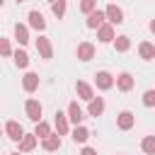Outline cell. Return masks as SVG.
I'll return each instance as SVG.
<instances>
[{
	"instance_id": "obj_35",
	"label": "cell",
	"mask_w": 155,
	"mask_h": 155,
	"mask_svg": "<svg viewBox=\"0 0 155 155\" xmlns=\"http://www.w3.org/2000/svg\"><path fill=\"white\" fill-rule=\"evenodd\" d=\"M17 2H24V0H17Z\"/></svg>"
},
{
	"instance_id": "obj_25",
	"label": "cell",
	"mask_w": 155,
	"mask_h": 155,
	"mask_svg": "<svg viewBox=\"0 0 155 155\" xmlns=\"http://www.w3.org/2000/svg\"><path fill=\"white\" fill-rule=\"evenodd\" d=\"M48 133H51V126H48L46 121H39V124H36V128H34V136L44 140V138H46Z\"/></svg>"
},
{
	"instance_id": "obj_28",
	"label": "cell",
	"mask_w": 155,
	"mask_h": 155,
	"mask_svg": "<svg viewBox=\"0 0 155 155\" xmlns=\"http://www.w3.org/2000/svg\"><path fill=\"white\" fill-rule=\"evenodd\" d=\"M143 104L145 107H155V90H145L143 92Z\"/></svg>"
},
{
	"instance_id": "obj_36",
	"label": "cell",
	"mask_w": 155,
	"mask_h": 155,
	"mask_svg": "<svg viewBox=\"0 0 155 155\" xmlns=\"http://www.w3.org/2000/svg\"><path fill=\"white\" fill-rule=\"evenodd\" d=\"M48 2H53V0H48Z\"/></svg>"
},
{
	"instance_id": "obj_7",
	"label": "cell",
	"mask_w": 155,
	"mask_h": 155,
	"mask_svg": "<svg viewBox=\"0 0 155 155\" xmlns=\"http://www.w3.org/2000/svg\"><path fill=\"white\" fill-rule=\"evenodd\" d=\"M114 82H116V87H119L121 92H128V90H133V85H136V80H133L131 73H119Z\"/></svg>"
},
{
	"instance_id": "obj_30",
	"label": "cell",
	"mask_w": 155,
	"mask_h": 155,
	"mask_svg": "<svg viewBox=\"0 0 155 155\" xmlns=\"http://www.w3.org/2000/svg\"><path fill=\"white\" fill-rule=\"evenodd\" d=\"M80 155H97V150H94V148H90V145H85V148L80 150Z\"/></svg>"
},
{
	"instance_id": "obj_15",
	"label": "cell",
	"mask_w": 155,
	"mask_h": 155,
	"mask_svg": "<svg viewBox=\"0 0 155 155\" xmlns=\"http://www.w3.org/2000/svg\"><path fill=\"white\" fill-rule=\"evenodd\" d=\"M78 58H80V61H92V58H94V46H92L90 41H82V44L78 46Z\"/></svg>"
},
{
	"instance_id": "obj_22",
	"label": "cell",
	"mask_w": 155,
	"mask_h": 155,
	"mask_svg": "<svg viewBox=\"0 0 155 155\" xmlns=\"http://www.w3.org/2000/svg\"><path fill=\"white\" fill-rule=\"evenodd\" d=\"M87 138H90V131L85 126H75L73 128V140L75 143H87Z\"/></svg>"
},
{
	"instance_id": "obj_14",
	"label": "cell",
	"mask_w": 155,
	"mask_h": 155,
	"mask_svg": "<svg viewBox=\"0 0 155 155\" xmlns=\"http://www.w3.org/2000/svg\"><path fill=\"white\" fill-rule=\"evenodd\" d=\"M97 39H99L102 44H109V41H114V27L104 22V24L97 29Z\"/></svg>"
},
{
	"instance_id": "obj_9",
	"label": "cell",
	"mask_w": 155,
	"mask_h": 155,
	"mask_svg": "<svg viewBox=\"0 0 155 155\" xmlns=\"http://www.w3.org/2000/svg\"><path fill=\"white\" fill-rule=\"evenodd\" d=\"M53 124H56V133H58V136H65V133L70 131V121H68V116H65L63 111H56Z\"/></svg>"
},
{
	"instance_id": "obj_27",
	"label": "cell",
	"mask_w": 155,
	"mask_h": 155,
	"mask_svg": "<svg viewBox=\"0 0 155 155\" xmlns=\"http://www.w3.org/2000/svg\"><path fill=\"white\" fill-rule=\"evenodd\" d=\"M80 10H82L85 15L94 12V10H97V0H80Z\"/></svg>"
},
{
	"instance_id": "obj_11",
	"label": "cell",
	"mask_w": 155,
	"mask_h": 155,
	"mask_svg": "<svg viewBox=\"0 0 155 155\" xmlns=\"http://www.w3.org/2000/svg\"><path fill=\"white\" fill-rule=\"evenodd\" d=\"M104 22H107L104 10H94V12H90V15H87V27H90V29H99Z\"/></svg>"
},
{
	"instance_id": "obj_33",
	"label": "cell",
	"mask_w": 155,
	"mask_h": 155,
	"mask_svg": "<svg viewBox=\"0 0 155 155\" xmlns=\"http://www.w3.org/2000/svg\"><path fill=\"white\" fill-rule=\"evenodd\" d=\"M2 5H5V0H0V7H2Z\"/></svg>"
},
{
	"instance_id": "obj_12",
	"label": "cell",
	"mask_w": 155,
	"mask_h": 155,
	"mask_svg": "<svg viewBox=\"0 0 155 155\" xmlns=\"http://www.w3.org/2000/svg\"><path fill=\"white\" fill-rule=\"evenodd\" d=\"M36 136L34 133H24L22 138H19V153H31L34 148H36Z\"/></svg>"
},
{
	"instance_id": "obj_4",
	"label": "cell",
	"mask_w": 155,
	"mask_h": 155,
	"mask_svg": "<svg viewBox=\"0 0 155 155\" xmlns=\"http://www.w3.org/2000/svg\"><path fill=\"white\" fill-rule=\"evenodd\" d=\"M24 111H27V116H29L34 124H39V121H41V104H39V99H27Z\"/></svg>"
},
{
	"instance_id": "obj_31",
	"label": "cell",
	"mask_w": 155,
	"mask_h": 155,
	"mask_svg": "<svg viewBox=\"0 0 155 155\" xmlns=\"http://www.w3.org/2000/svg\"><path fill=\"white\" fill-rule=\"evenodd\" d=\"M150 31L155 34V19H150Z\"/></svg>"
},
{
	"instance_id": "obj_24",
	"label": "cell",
	"mask_w": 155,
	"mask_h": 155,
	"mask_svg": "<svg viewBox=\"0 0 155 155\" xmlns=\"http://www.w3.org/2000/svg\"><path fill=\"white\" fill-rule=\"evenodd\" d=\"M12 56H15V65H17V68H27V65H29V56H27V51H19V48H17Z\"/></svg>"
},
{
	"instance_id": "obj_19",
	"label": "cell",
	"mask_w": 155,
	"mask_h": 155,
	"mask_svg": "<svg viewBox=\"0 0 155 155\" xmlns=\"http://www.w3.org/2000/svg\"><path fill=\"white\" fill-rule=\"evenodd\" d=\"M138 53H140L143 61H153V58H155V46H153L150 41H140V44H138Z\"/></svg>"
},
{
	"instance_id": "obj_17",
	"label": "cell",
	"mask_w": 155,
	"mask_h": 155,
	"mask_svg": "<svg viewBox=\"0 0 155 155\" xmlns=\"http://www.w3.org/2000/svg\"><path fill=\"white\" fill-rule=\"evenodd\" d=\"M75 92H78V97H80V99H85V102H90V99L94 97L92 87H90L87 82H82V80H78V82H75Z\"/></svg>"
},
{
	"instance_id": "obj_32",
	"label": "cell",
	"mask_w": 155,
	"mask_h": 155,
	"mask_svg": "<svg viewBox=\"0 0 155 155\" xmlns=\"http://www.w3.org/2000/svg\"><path fill=\"white\" fill-rule=\"evenodd\" d=\"M10 155H22V153H19V150H17V153H10Z\"/></svg>"
},
{
	"instance_id": "obj_6",
	"label": "cell",
	"mask_w": 155,
	"mask_h": 155,
	"mask_svg": "<svg viewBox=\"0 0 155 155\" xmlns=\"http://www.w3.org/2000/svg\"><path fill=\"white\" fill-rule=\"evenodd\" d=\"M27 19H29V27H31V29H36V31H44V29H46V19H44V15H41L39 10H31V12L27 15Z\"/></svg>"
},
{
	"instance_id": "obj_3",
	"label": "cell",
	"mask_w": 155,
	"mask_h": 155,
	"mask_svg": "<svg viewBox=\"0 0 155 155\" xmlns=\"http://www.w3.org/2000/svg\"><path fill=\"white\" fill-rule=\"evenodd\" d=\"M94 85H97V90H111L114 87V75L107 73V70H99L94 75Z\"/></svg>"
},
{
	"instance_id": "obj_10",
	"label": "cell",
	"mask_w": 155,
	"mask_h": 155,
	"mask_svg": "<svg viewBox=\"0 0 155 155\" xmlns=\"http://www.w3.org/2000/svg\"><path fill=\"white\" fill-rule=\"evenodd\" d=\"M5 133H7V138H12L15 143H19V138L24 136V128H22L17 121H7V124H5Z\"/></svg>"
},
{
	"instance_id": "obj_26",
	"label": "cell",
	"mask_w": 155,
	"mask_h": 155,
	"mask_svg": "<svg viewBox=\"0 0 155 155\" xmlns=\"http://www.w3.org/2000/svg\"><path fill=\"white\" fill-rule=\"evenodd\" d=\"M51 10H53V15H56L58 19H63V17H65V0H53V2H51Z\"/></svg>"
},
{
	"instance_id": "obj_1",
	"label": "cell",
	"mask_w": 155,
	"mask_h": 155,
	"mask_svg": "<svg viewBox=\"0 0 155 155\" xmlns=\"http://www.w3.org/2000/svg\"><path fill=\"white\" fill-rule=\"evenodd\" d=\"M104 17H107V24H111V27H114V24H121V22H124V10L111 2V5L104 7Z\"/></svg>"
},
{
	"instance_id": "obj_8",
	"label": "cell",
	"mask_w": 155,
	"mask_h": 155,
	"mask_svg": "<svg viewBox=\"0 0 155 155\" xmlns=\"http://www.w3.org/2000/svg\"><path fill=\"white\" fill-rule=\"evenodd\" d=\"M133 124H136V116H133L131 111H126V109L116 116V126H119L121 131H131V128H133Z\"/></svg>"
},
{
	"instance_id": "obj_20",
	"label": "cell",
	"mask_w": 155,
	"mask_h": 155,
	"mask_svg": "<svg viewBox=\"0 0 155 155\" xmlns=\"http://www.w3.org/2000/svg\"><path fill=\"white\" fill-rule=\"evenodd\" d=\"M102 111H104V99L102 97H92L90 107H87V114L90 116H102Z\"/></svg>"
},
{
	"instance_id": "obj_2",
	"label": "cell",
	"mask_w": 155,
	"mask_h": 155,
	"mask_svg": "<svg viewBox=\"0 0 155 155\" xmlns=\"http://www.w3.org/2000/svg\"><path fill=\"white\" fill-rule=\"evenodd\" d=\"M36 51H39V56H41L44 61L53 58V46H51L48 36H41V34H39V39H36Z\"/></svg>"
},
{
	"instance_id": "obj_23",
	"label": "cell",
	"mask_w": 155,
	"mask_h": 155,
	"mask_svg": "<svg viewBox=\"0 0 155 155\" xmlns=\"http://www.w3.org/2000/svg\"><path fill=\"white\" fill-rule=\"evenodd\" d=\"M140 150H143L145 155H155V136H145V138L140 140Z\"/></svg>"
},
{
	"instance_id": "obj_21",
	"label": "cell",
	"mask_w": 155,
	"mask_h": 155,
	"mask_svg": "<svg viewBox=\"0 0 155 155\" xmlns=\"http://www.w3.org/2000/svg\"><path fill=\"white\" fill-rule=\"evenodd\" d=\"M114 48H116L119 53H126V51L131 48V39H128V36H114Z\"/></svg>"
},
{
	"instance_id": "obj_5",
	"label": "cell",
	"mask_w": 155,
	"mask_h": 155,
	"mask_svg": "<svg viewBox=\"0 0 155 155\" xmlns=\"http://www.w3.org/2000/svg\"><path fill=\"white\" fill-rule=\"evenodd\" d=\"M65 116H68V121H70V124L80 126V124H82V119H85V111L78 107V102H70V104H68V114H65Z\"/></svg>"
},
{
	"instance_id": "obj_18",
	"label": "cell",
	"mask_w": 155,
	"mask_h": 155,
	"mask_svg": "<svg viewBox=\"0 0 155 155\" xmlns=\"http://www.w3.org/2000/svg\"><path fill=\"white\" fill-rule=\"evenodd\" d=\"M41 145H44V150L53 153V150H58V148H61V136H58V133H48V136L41 140Z\"/></svg>"
},
{
	"instance_id": "obj_16",
	"label": "cell",
	"mask_w": 155,
	"mask_h": 155,
	"mask_svg": "<svg viewBox=\"0 0 155 155\" xmlns=\"http://www.w3.org/2000/svg\"><path fill=\"white\" fill-rule=\"evenodd\" d=\"M22 87H24V92H34V90L39 87V75L29 70V73L22 78Z\"/></svg>"
},
{
	"instance_id": "obj_34",
	"label": "cell",
	"mask_w": 155,
	"mask_h": 155,
	"mask_svg": "<svg viewBox=\"0 0 155 155\" xmlns=\"http://www.w3.org/2000/svg\"><path fill=\"white\" fill-rule=\"evenodd\" d=\"M0 138H2V128H0Z\"/></svg>"
},
{
	"instance_id": "obj_29",
	"label": "cell",
	"mask_w": 155,
	"mask_h": 155,
	"mask_svg": "<svg viewBox=\"0 0 155 155\" xmlns=\"http://www.w3.org/2000/svg\"><path fill=\"white\" fill-rule=\"evenodd\" d=\"M0 56H12V46L5 36H0Z\"/></svg>"
},
{
	"instance_id": "obj_13",
	"label": "cell",
	"mask_w": 155,
	"mask_h": 155,
	"mask_svg": "<svg viewBox=\"0 0 155 155\" xmlns=\"http://www.w3.org/2000/svg\"><path fill=\"white\" fill-rule=\"evenodd\" d=\"M15 39H17L19 46H27V44H29V27L17 22V24H15Z\"/></svg>"
}]
</instances>
